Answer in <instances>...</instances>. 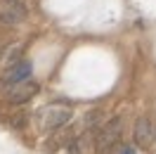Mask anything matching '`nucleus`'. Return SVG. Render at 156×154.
<instances>
[{
	"instance_id": "3",
	"label": "nucleus",
	"mask_w": 156,
	"mask_h": 154,
	"mask_svg": "<svg viewBox=\"0 0 156 154\" xmlns=\"http://www.w3.org/2000/svg\"><path fill=\"white\" fill-rule=\"evenodd\" d=\"M69 119H71V109H66V107H48L40 114V128L52 130V128H59L62 123H66Z\"/></svg>"
},
{
	"instance_id": "6",
	"label": "nucleus",
	"mask_w": 156,
	"mask_h": 154,
	"mask_svg": "<svg viewBox=\"0 0 156 154\" xmlns=\"http://www.w3.org/2000/svg\"><path fill=\"white\" fill-rule=\"evenodd\" d=\"M121 154H135V149H133V147H126V149H123Z\"/></svg>"
},
{
	"instance_id": "5",
	"label": "nucleus",
	"mask_w": 156,
	"mask_h": 154,
	"mask_svg": "<svg viewBox=\"0 0 156 154\" xmlns=\"http://www.w3.org/2000/svg\"><path fill=\"white\" fill-rule=\"evenodd\" d=\"M14 69H10V74H7V83L10 86H14V83H21V81H29L31 78V71H33V67H31V62H17V64H12Z\"/></svg>"
},
{
	"instance_id": "4",
	"label": "nucleus",
	"mask_w": 156,
	"mask_h": 154,
	"mask_svg": "<svg viewBox=\"0 0 156 154\" xmlns=\"http://www.w3.org/2000/svg\"><path fill=\"white\" fill-rule=\"evenodd\" d=\"M151 140H154V128H151V121H149L147 116L137 119V123H135V142L140 145L142 149H147V147L151 145Z\"/></svg>"
},
{
	"instance_id": "2",
	"label": "nucleus",
	"mask_w": 156,
	"mask_h": 154,
	"mask_svg": "<svg viewBox=\"0 0 156 154\" xmlns=\"http://www.w3.org/2000/svg\"><path fill=\"white\" fill-rule=\"evenodd\" d=\"M24 19H26V5L21 0H5V2H0V24L17 26Z\"/></svg>"
},
{
	"instance_id": "1",
	"label": "nucleus",
	"mask_w": 156,
	"mask_h": 154,
	"mask_svg": "<svg viewBox=\"0 0 156 154\" xmlns=\"http://www.w3.org/2000/svg\"><path fill=\"white\" fill-rule=\"evenodd\" d=\"M121 128H123V121L121 119H111L97 135V154H107L114 145L118 142V138H121Z\"/></svg>"
}]
</instances>
